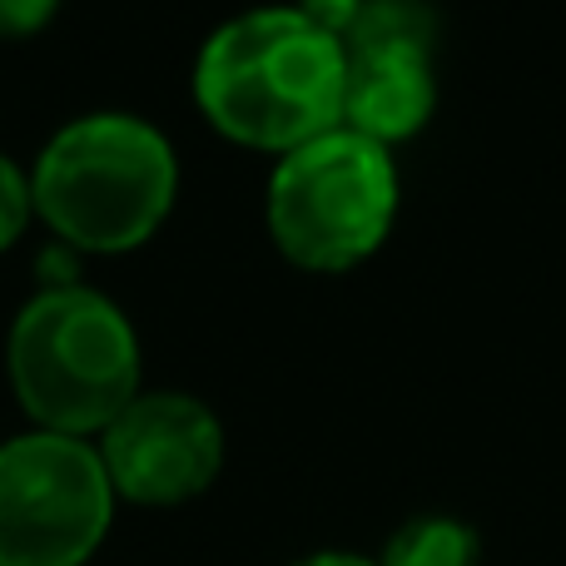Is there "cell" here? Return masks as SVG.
Here are the masks:
<instances>
[{
    "label": "cell",
    "instance_id": "obj_4",
    "mask_svg": "<svg viewBox=\"0 0 566 566\" xmlns=\"http://www.w3.org/2000/svg\"><path fill=\"white\" fill-rule=\"evenodd\" d=\"M398 199L402 189L392 149L338 125L274 159L264 224L293 269L348 274L388 244Z\"/></svg>",
    "mask_w": 566,
    "mask_h": 566
},
{
    "label": "cell",
    "instance_id": "obj_1",
    "mask_svg": "<svg viewBox=\"0 0 566 566\" xmlns=\"http://www.w3.org/2000/svg\"><path fill=\"white\" fill-rule=\"evenodd\" d=\"M343 40L293 6H254L214 25L195 60V105L229 145L289 155L338 129Z\"/></svg>",
    "mask_w": 566,
    "mask_h": 566
},
{
    "label": "cell",
    "instance_id": "obj_8",
    "mask_svg": "<svg viewBox=\"0 0 566 566\" xmlns=\"http://www.w3.org/2000/svg\"><path fill=\"white\" fill-rule=\"evenodd\" d=\"M442 15L432 0H363L358 25L348 30L343 50H412L438 55Z\"/></svg>",
    "mask_w": 566,
    "mask_h": 566
},
{
    "label": "cell",
    "instance_id": "obj_13",
    "mask_svg": "<svg viewBox=\"0 0 566 566\" xmlns=\"http://www.w3.org/2000/svg\"><path fill=\"white\" fill-rule=\"evenodd\" d=\"M293 566H378V562L358 557V552H313V557H303Z\"/></svg>",
    "mask_w": 566,
    "mask_h": 566
},
{
    "label": "cell",
    "instance_id": "obj_11",
    "mask_svg": "<svg viewBox=\"0 0 566 566\" xmlns=\"http://www.w3.org/2000/svg\"><path fill=\"white\" fill-rule=\"evenodd\" d=\"M60 15V0H0V40H30Z\"/></svg>",
    "mask_w": 566,
    "mask_h": 566
},
{
    "label": "cell",
    "instance_id": "obj_10",
    "mask_svg": "<svg viewBox=\"0 0 566 566\" xmlns=\"http://www.w3.org/2000/svg\"><path fill=\"white\" fill-rule=\"evenodd\" d=\"M35 219V199H30V169H20L10 155H0V254L15 244Z\"/></svg>",
    "mask_w": 566,
    "mask_h": 566
},
{
    "label": "cell",
    "instance_id": "obj_7",
    "mask_svg": "<svg viewBox=\"0 0 566 566\" xmlns=\"http://www.w3.org/2000/svg\"><path fill=\"white\" fill-rule=\"evenodd\" d=\"M348 75H343V109L338 125L373 139L382 149L408 145L422 135L438 109V55H412V50H343Z\"/></svg>",
    "mask_w": 566,
    "mask_h": 566
},
{
    "label": "cell",
    "instance_id": "obj_2",
    "mask_svg": "<svg viewBox=\"0 0 566 566\" xmlns=\"http://www.w3.org/2000/svg\"><path fill=\"white\" fill-rule=\"evenodd\" d=\"M30 199L50 239L75 254H129L175 214L179 155L155 119L95 109L45 139L30 165Z\"/></svg>",
    "mask_w": 566,
    "mask_h": 566
},
{
    "label": "cell",
    "instance_id": "obj_12",
    "mask_svg": "<svg viewBox=\"0 0 566 566\" xmlns=\"http://www.w3.org/2000/svg\"><path fill=\"white\" fill-rule=\"evenodd\" d=\"M293 10H298L303 20H313V25H318L323 35L348 40V30L358 25L363 0H293Z\"/></svg>",
    "mask_w": 566,
    "mask_h": 566
},
{
    "label": "cell",
    "instance_id": "obj_9",
    "mask_svg": "<svg viewBox=\"0 0 566 566\" xmlns=\"http://www.w3.org/2000/svg\"><path fill=\"white\" fill-rule=\"evenodd\" d=\"M478 562H482V537L462 517H442V512L402 522L378 557V566H478Z\"/></svg>",
    "mask_w": 566,
    "mask_h": 566
},
{
    "label": "cell",
    "instance_id": "obj_5",
    "mask_svg": "<svg viewBox=\"0 0 566 566\" xmlns=\"http://www.w3.org/2000/svg\"><path fill=\"white\" fill-rule=\"evenodd\" d=\"M109 522L115 488L95 442L40 428L0 442V566H85Z\"/></svg>",
    "mask_w": 566,
    "mask_h": 566
},
{
    "label": "cell",
    "instance_id": "obj_6",
    "mask_svg": "<svg viewBox=\"0 0 566 566\" xmlns=\"http://www.w3.org/2000/svg\"><path fill=\"white\" fill-rule=\"evenodd\" d=\"M115 502L185 507L224 472V422L205 398L179 388H145L95 438Z\"/></svg>",
    "mask_w": 566,
    "mask_h": 566
},
{
    "label": "cell",
    "instance_id": "obj_3",
    "mask_svg": "<svg viewBox=\"0 0 566 566\" xmlns=\"http://www.w3.org/2000/svg\"><path fill=\"white\" fill-rule=\"evenodd\" d=\"M6 378L40 432L95 442L145 392L129 313L90 283L35 289L6 333Z\"/></svg>",
    "mask_w": 566,
    "mask_h": 566
}]
</instances>
